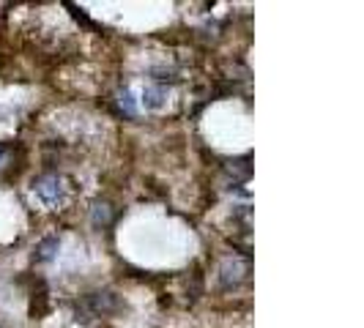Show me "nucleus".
<instances>
[{"mask_svg": "<svg viewBox=\"0 0 364 328\" xmlns=\"http://www.w3.org/2000/svg\"><path fill=\"white\" fill-rule=\"evenodd\" d=\"M250 276V260L241 255H225L219 263V285L222 288H238Z\"/></svg>", "mask_w": 364, "mask_h": 328, "instance_id": "f03ea898", "label": "nucleus"}, {"mask_svg": "<svg viewBox=\"0 0 364 328\" xmlns=\"http://www.w3.org/2000/svg\"><path fill=\"white\" fill-rule=\"evenodd\" d=\"M222 72L228 80H250V69L244 66V63H238V60H228L225 66H222Z\"/></svg>", "mask_w": 364, "mask_h": 328, "instance_id": "6e6552de", "label": "nucleus"}, {"mask_svg": "<svg viewBox=\"0 0 364 328\" xmlns=\"http://www.w3.org/2000/svg\"><path fill=\"white\" fill-rule=\"evenodd\" d=\"M66 9H69V11H72V17L77 19V22H82V25H88V28H96V25H93L91 19H88V14H85V11H82V9H77V6H74V3H66Z\"/></svg>", "mask_w": 364, "mask_h": 328, "instance_id": "9d476101", "label": "nucleus"}, {"mask_svg": "<svg viewBox=\"0 0 364 328\" xmlns=\"http://www.w3.org/2000/svg\"><path fill=\"white\" fill-rule=\"evenodd\" d=\"M58 246H60V238L58 236L44 238V241L36 246V263H47V260H53L55 252H58Z\"/></svg>", "mask_w": 364, "mask_h": 328, "instance_id": "423d86ee", "label": "nucleus"}, {"mask_svg": "<svg viewBox=\"0 0 364 328\" xmlns=\"http://www.w3.org/2000/svg\"><path fill=\"white\" fill-rule=\"evenodd\" d=\"M11 156H14V153H11V148L6 146V143H0V170L11 162Z\"/></svg>", "mask_w": 364, "mask_h": 328, "instance_id": "9b49d317", "label": "nucleus"}, {"mask_svg": "<svg viewBox=\"0 0 364 328\" xmlns=\"http://www.w3.org/2000/svg\"><path fill=\"white\" fill-rule=\"evenodd\" d=\"M115 217H118V211L112 208V202H107V200L93 202V208H91L93 227H109V224L115 222Z\"/></svg>", "mask_w": 364, "mask_h": 328, "instance_id": "39448f33", "label": "nucleus"}, {"mask_svg": "<svg viewBox=\"0 0 364 328\" xmlns=\"http://www.w3.org/2000/svg\"><path fill=\"white\" fill-rule=\"evenodd\" d=\"M118 307H121V304H118V295L109 290L91 293V295H85L82 304H80V310L85 312V315H91V317H107V315H115Z\"/></svg>", "mask_w": 364, "mask_h": 328, "instance_id": "7ed1b4c3", "label": "nucleus"}, {"mask_svg": "<svg viewBox=\"0 0 364 328\" xmlns=\"http://www.w3.org/2000/svg\"><path fill=\"white\" fill-rule=\"evenodd\" d=\"M33 192H36V197L44 205H60V202L66 200V192H69V186H66V178L63 175H58V173H44V175H38L36 181H33Z\"/></svg>", "mask_w": 364, "mask_h": 328, "instance_id": "f257e3e1", "label": "nucleus"}, {"mask_svg": "<svg viewBox=\"0 0 364 328\" xmlns=\"http://www.w3.org/2000/svg\"><path fill=\"white\" fill-rule=\"evenodd\" d=\"M252 159L250 156H241V159H228L222 164V173L230 183H247L252 175Z\"/></svg>", "mask_w": 364, "mask_h": 328, "instance_id": "20e7f679", "label": "nucleus"}, {"mask_svg": "<svg viewBox=\"0 0 364 328\" xmlns=\"http://www.w3.org/2000/svg\"><path fill=\"white\" fill-rule=\"evenodd\" d=\"M118 104H121V109L127 112L129 118H132V115H137V104H134V96H132V91H121V96H118Z\"/></svg>", "mask_w": 364, "mask_h": 328, "instance_id": "1a4fd4ad", "label": "nucleus"}, {"mask_svg": "<svg viewBox=\"0 0 364 328\" xmlns=\"http://www.w3.org/2000/svg\"><path fill=\"white\" fill-rule=\"evenodd\" d=\"M143 104H146L148 109H159L164 104V88H159V85H151V88H146L143 91Z\"/></svg>", "mask_w": 364, "mask_h": 328, "instance_id": "0eeeda50", "label": "nucleus"}]
</instances>
